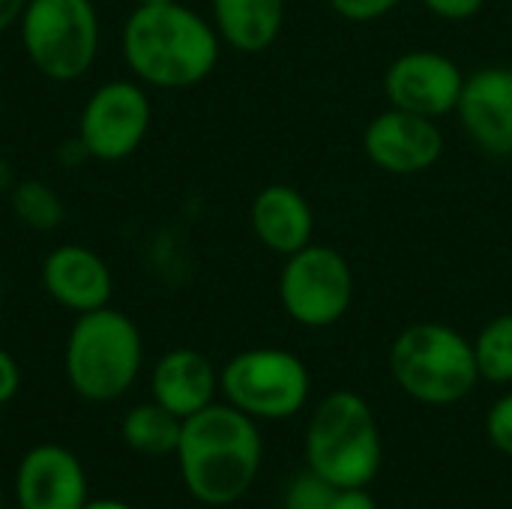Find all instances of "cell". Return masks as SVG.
Returning a JSON list of instances; mask_svg holds the SVG:
<instances>
[{"instance_id":"obj_15","label":"cell","mask_w":512,"mask_h":509,"mask_svg":"<svg viewBox=\"0 0 512 509\" xmlns=\"http://www.w3.org/2000/svg\"><path fill=\"white\" fill-rule=\"evenodd\" d=\"M249 222L255 237L264 249L276 255H294L303 246L312 243L315 231V213L306 201V195L294 186L273 183L264 186L249 207Z\"/></svg>"},{"instance_id":"obj_14","label":"cell","mask_w":512,"mask_h":509,"mask_svg":"<svg viewBox=\"0 0 512 509\" xmlns=\"http://www.w3.org/2000/svg\"><path fill=\"white\" fill-rule=\"evenodd\" d=\"M42 285L54 303L72 309L78 315L108 306L111 300V270L108 264L87 246H60L42 264Z\"/></svg>"},{"instance_id":"obj_19","label":"cell","mask_w":512,"mask_h":509,"mask_svg":"<svg viewBox=\"0 0 512 509\" xmlns=\"http://www.w3.org/2000/svg\"><path fill=\"white\" fill-rule=\"evenodd\" d=\"M471 345L480 381L512 384V312L492 318Z\"/></svg>"},{"instance_id":"obj_1","label":"cell","mask_w":512,"mask_h":509,"mask_svg":"<svg viewBox=\"0 0 512 509\" xmlns=\"http://www.w3.org/2000/svg\"><path fill=\"white\" fill-rule=\"evenodd\" d=\"M261 432L234 405H207L183 420L177 447L189 495L207 507L237 504L261 471Z\"/></svg>"},{"instance_id":"obj_25","label":"cell","mask_w":512,"mask_h":509,"mask_svg":"<svg viewBox=\"0 0 512 509\" xmlns=\"http://www.w3.org/2000/svg\"><path fill=\"white\" fill-rule=\"evenodd\" d=\"M18 387H21V369H18L15 357L0 348V405L12 402Z\"/></svg>"},{"instance_id":"obj_12","label":"cell","mask_w":512,"mask_h":509,"mask_svg":"<svg viewBox=\"0 0 512 509\" xmlns=\"http://www.w3.org/2000/svg\"><path fill=\"white\" fill-rule=\"evenodd\" d=\"M465 135L495 159L512 156V66H483L465 75L456 105Z\"/></svg>"},{"instance_id":"obj_9","label":"cell","mask_w":512,"mask_h":509,"mask_svg":"<svg viewBox=\"0 0 512 509\" xmlns=\"http://www.w3.org/2000/svg\"><path fill=\"white\" fill-rule=\"evenodd\" d=\"M150 120V99L135 81H108L87 99L78 123V141L87 156L99 162H120L141 147Z\"/></svg>"},{"instance_id":"obj_2","label":"cell","mask_w":512,"mask_h":509,"mask_svg":"<svg viewBox=\"0 0 512 509\" xmlns=\"http://www.w3.org/2000/svg\"><path fill=\"white\" fill-rule=\"evenodd\" d=\"M123 57L144 84L183 90L216 69L219 33L180 0L138 6L123 27Z\"/></svg>"},{"instance_id":"obj_16","label":"cell","mask_w":512,"mask_h":509,"mask_svg":"<svg viewBox=\"0 0 512 509\" xmlns=\"http://www.w3.org/2000/svg\"><path fill=\"white\" fill-rule=\"evenodd\" d=\"M150 390H153V402L186 420L204 411L207 405H213V396L219 390V375L201 351L174 348L156 363Z\"/></svg>"},{"instance_id":"obj_26","label":"cell","mask_w":512,"mask_h":509,"mask_svg":"<svg viewBox=\"0 0 512 509\" xmlns=\"http://www.w3.org/2000/svg\"><path fill=\"white\" fill-rule=\"evenodd\" d=\"M330 509H378V504L372 501L366 489H339Z\"/></svg>"},{"instance_id":"obj_6","label":"cell","mask_w":512,"mask_h":509,"mask_svg":"<svg viewBox=\"0 0 512 509\" xmlns=\"http://www.w3.org/2000/svg\"><path fill=\"white\" fill-rule=\"evenodd\" d=\"M21 42L45 78L75 81L96 60L99 15L90 0H27Z\"/></svg>"},{"instance_id":"obj_7","label":"cell","mask_w":512,"mask_h":509,"mask_svg":"<svg viewBox=\"0 0 512 509\" xmlns=\"http://www.w3.org/2000/svg\"><path fill=\"white\" fill-rule=\"evenodd\" d=\"M219 390L228 405L252 420H288L303 411L312 381L297 354L282 348H252L225 363Z\"/></svg>"},{"instance_id":"obj_30","label":"cell","mask_w":512,"mask_h":509,"mask_svg":"<svg viewBox=\"0 0 512 509\" xmlns=\"http://www.w3.org/2000/svg\"><path fill=\"white\" fill-rule=\"evenodd\" d=\"M0 306H3V279H0Z\"/></svg>"},{"instance_id":"obj_22","label":"cell","mask_w":512,"mask_h":509,"mask_svg":"<svg viewBox=\"0 0 512 509\" xmlns=\"http://www.w3.org/2000/svg\"><path fill=\"white\" fill-rule=\"evenodd\" d=\"M486 435L495 444V450H501L504 456L512 459V393L501 396L489 414H486Z\"/></svg>"},{"instance_id":"obj_10","label":"cell","mask_w":512,"mask_h":509,"mask_svg":"<svg viewBox=\"0 0 512 509\" xmlns=\"http://www.w3.org/2000/svg\"><path fill=\"white\" fill-rule=\"evenodd\" d=\"M465 87V72L459 63L441 51L417 48L399 54L384 72V96L393 108L414 111L423 117L456 114Z\"/></svg>"},{"instance_id":"obj_17","label":"cell","mask_w":512,"mask_h":509,"mask_svg":"<svg viewBox=\"0 0 512 509\" xmlns=\"http://www.w3.org/2000/svg\"><path fill=\"white\" fill-rule=\"evenodd\" d=\"M219 39L243 54L267 51L282 33L285 0H210Z\"/></svg>"},{"instance_id":"obj_5","label":"cell","mask_w":512,"mask_h":509,"mask_svg":"<svg viewBox=\"0 0 512 509\" xmlns=\"http://www.w3.org/2000/svg\"><path fill=\"white\" fill-rule=\"evenodd\" d=\"M144 360L141 333L117 309L78 315L66 339V378L87 402H114L138 378Z\"/></svg>"},{"instance_id":"obj_20","label":"cell","mask_w":512,"mask_h":509,"mask_svg":"<svg viewBox=\"0 0 512 509\" xmlns=\"http://www.w3.org/2000/svg\"><path fill=\"white\" fill-rule=\"evenodd\" d=\"M12 207L15 213L21 216V222H27L30 228H54L63 216V207L57 201V195L36 183V180H27L15 189L12 195Z\"/></svg>"},{"instance_id":"obj_3","label":"cell","mask_w":512,"mask_h":509,"mask_svg":"<svg viewBox=\"0 0 512 509\" xmlns=\"http://www.w3.org/2000/svg\"><path fill=\"white\" fill-rule=\"evenodd\" d=\"M375 411L354 390L321 399L306 429V465L336 489H366L381 471Z\"/></svg>"},{"instance_id":"obj_31","label":"cell","mask_w":512,"mask_h":509,"mask_svg":"<svg viewBox=\"0 0 512 509\" xmlns=\"http://www.w3.org/2000/svg\"><path fill=\"white\" fill-rule=\"evenodd\" d=\"M0 509H3V495H0Z\"/></svg>"},{"instance_id":"obj_28","label":"cell","mask_w":512,"mask_h":509,"mask_svg":"<svg viewBox=\"0 0 512 509\" xmlns=\"http://www.w3.org/2000/svg\"><path fill=\"white\" fill-rule=\"evenodd\" d=\"M84 509H132L129 504H120V501H87Z\"/></svg>"},{"instance_id":"obj_11","label":"cell","mask_w":512,"mask_h":509,"mask_svg":"<svg viewBox=\"0 0 512 509\" xmlns=\"http://www.w3.org/2000/svg\"><path fill=\"white\" fill-rule=\"evenodd\" d=\"M363 150L375 168L411 177L429 171L444 156V132L438 120L390 105L366 126Z\"/></svg>"},{"instance_id":"obj_27","label":"cell","mask_w":512,"mask_h":509,"mask_svg":"<svg viewBox=\"0 0 512 509\" xmlns=\"http://www.w3.org/2000/svg\"><path fill=\"white\" fill-rule=\"evenodd\" d=\"M24 6H27V0H0V33L6 27H12L15 21H21Z\"/></svg>"},{"instance_id":"obj_8","label":"cell","mask_w":512,"mask_h":509,"mask_svg":"<svg viewBox=\"0 0 512 509\" xmlns=\"http://www.w3.org/2000/svg\"><path fill=\"white\" fill-rule=\"evenodd\" d=\"M279 300L291 321L309 330L339 324L354 303V273L348 258L324 243H309L285 258Z\"/></svg>"},{"instance_id":"obj_4","label":"cell","mask_w":512,"mask_h":509,"mask_svg":"<svg viewBox=\"0 0 512 509\" xmlns=\"http://www.w3.org/2000/svg\"><path fill=\"white\" fill-rule=\"evenodd\" d=\"M390 375L420 405H456L474 393L480 372L474 345L453 327L420 321L405 327L390 348Z\"/></svg>"},{"instance_id":"obj_29","label":"cell","mask_w":512,"mask_h":509,"mask_svg":"<svg viewBox=\"0 0 512 509\" xmlns=\"http://www.w3.org/2000/svg\"><path fill=\"white\" fill-rule=\"evenodd\" d=\"M156 3H177V0H138V6H156Z\"/></svg>"},{"instance_id":"obj_18","label":"cell","mask_w":512,"mask_h":509,"mask_svg":"<svg viewBox=\"0 0 512 509\" xmlns=\"http://www.w3.org/2000/svg\"><path fill=\"white\" fill-rule=\"evenodd\" d=\"M183 420L159 402L135 405L123 417V441L141 456H177Z\"/></svg>"},{"instance_id":"obj_21","label":"cell","mask_w":512,"mask_h":509,"mask_svg":"<svg viewBox=\"0 0 512 509\" xmlns=\"http://www.w3.org/2000/svg\"><path fill=\"white\" fill-rule=\"evenodd\" d=\"M339 489L318 477L315 471H306L294 477L285 489V509H330Z\"/></svg>"},{"instance_id":"obj_24","label":"cell","mask_w":512,"mask_h":509,"mask_svg":"<svg viewBox=\"0 0 512 509\" xmlns=\"http://www.w3.org/2000/svg\"><path fill=\"white\" fill-rule=\"evenodd\" d=\"M423 6L444 21H468L486 6V0H423Z\"/></svg>"},{"instance_id":"obj_13","label":"cell","mask_w":512,"mask_h":509,"mask_svg":"<svg viewBox=\"0 0 512 509\" xmlns=\"http://www.w3.org/2000/svg\"><path fill=\"white\" fill-rule=\"evenodd\" d=\"M15 495L21 509H84L87 477L66 447L39 444L18 465Z\"/></svg>"},{"instance_id":"obj_23","label":"cell","mask_w":512,"mask_h":509,"mask_svg":"<svg viewBox=\"0 0 512 509\" xmlns=\"http://www.w3.org/2000/svg\"><path fill=\"white\" fill-rule=\"evenodd\" d=\"M333 6L336 15H342L345 21H378L387 12H393L402 0H327Z\"/></svg>"}]
</instances>
